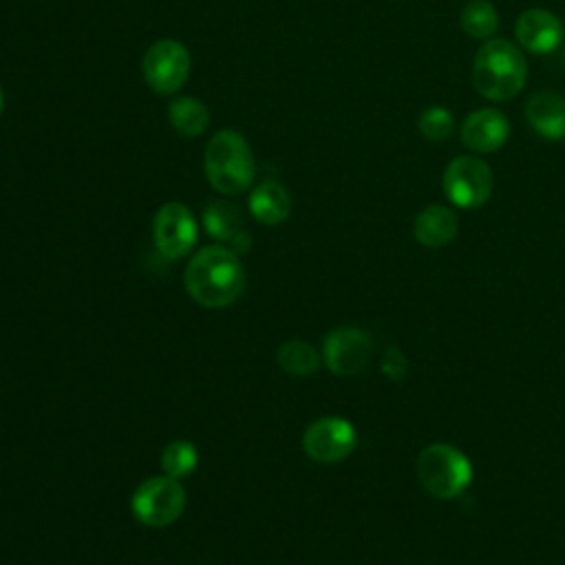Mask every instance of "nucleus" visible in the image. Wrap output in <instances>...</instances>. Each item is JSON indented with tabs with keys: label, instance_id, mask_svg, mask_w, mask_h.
<instances>
[{
	"label": "nucleus",
	"instance_id": "1",
	"mask_svg": "<svg viewBox=\"0 0 565 565\" xmlns=\"http://www.w3.org/2000/svg\"><path fill=\"white\" fill-rule=\"evenodd\" d=\"M183 282L199 305L218 309L232 305L243 294L245 269L234 249L207 245L190 258Z\"/></svg>",
	"mask_w": 565,
	"mask_h": 565
},
{
	"label": "nucleus",
	"instance_id": "2",
	"mask_svg": "<svg viewBox=\"0 0 565 565\" xmlns=\"http://www.w3.org/2000/svg\"><path fill=\"white\" fill-rule=\"evenodd\" d=\"M527 79L523 53L508 40L490 38L475 55L472 86L492 102H505L521 93Z\"/></svg>",
	"mask_w": 565,
	"mask_h": 565
},
{
	"label": "nucleus",
	"instance_id": "3",
	"mask_svg": "<svg viewBox=\"0 0 565 565\" xmlns=\"http://www.w3.org/2000/svg\"><path fill=\"white\" fill-rule=\"evenodd\" d=\"M203 166L212 188L223 194H238L247 190L256 172L252 150L236 130H221L210 139Z\"/></svg>",
	"mask_w": 565,
	"mask_h": 565
},
{
	"label": "nucleus",
	"instance_id": "4",
	"mask_svg": "<svg viewBox=\"0 0 565 565\" xmlns=\"http://www.w3.org/2000/svg\"><path fill=\"white\" fill-rule=\"evenodd\" d=\"M417 479L437 499H452L472 479L468 457L450 444H430L417 457Z\"/></svg>",
	"mask_w": 565,
	"mask_h": 565
},
{
	"label": "nucleus",
	"instance_id": "5",
	"mask_svg": "<svg viewBox=\"0 0 565 565\" xmlns=\"http://www.w3.org/2000/svg\"><path fill=\"white\" fill-rule=\"evenodd\" d=\"M130 508L135 516L150 527H166L174 523L185 510V490L179 479L168 475L146 479L132 494Z\"/></svg>",
	"mask_w": 565,
	"mask_h": 565
},
{
	"label": "nucleus",
	"instance_id": "6",
	"mask_svg": "<svg viewBox=\"0 0 565 565\" xmlns=\"http://www.w3.org/2000/svg\"><path fill=\"white\" fill-rule=\"evenodd\" d=\"M444 194L448 201L461 210H472L483 205L494 188L492 170L486 161L477 157H455L441 179Z\"/></svg>",
	"mask_w": 565,
	"mask_h": 565
},
{
	"label": "nucleus",
	"instance_id": "7",
	"mask_svg": "<svg viewBox=\"0 0 565 565\" xmlns=\"http://www.w3.org/2000/svg\"><path fill=\"white\" fill-rule=\"evenodd\" d=\"M190 73V53L177 40H159L143 55V79L161 95L177 93Z\"/></svg>",
	"mask_w": 565,
	"mask_h": 565
},
{
	"label": "nucleus",
	"instance_id": "8",
	"mask_svg": "<svg viewBox=\"0 0 565 565\" xmlns=\"http://www.w3.org/2000/svg\"><path fill=\"white\" fill-rule=\"evenodd\" d=\"M355 441L358 437L351 422L342 417H322L305 430L302 450L313 461L335 463L353 452Z\"/></svg>",
	"mask_w": 565,
	"mask_h": 565
},
{
	"label": "nucleus",
	"instance_id": "9",
	"mask_svg": "<svg viewBox=\"0 0 565 565\" xmlns=\"http://www.w3.org/2000/svg\"><path fill=\"white\" fill-rule=\"evenodd\" d=\"M152 236L159 254L170 260H177L194 247L196 221L183 203H166L154 214Z\"/></svg>",
	"mask_w": 565,
	"mask_h": 565
},
{
	"label": "nucleus",
	"instance_id": "10",
	"mask_svg": "<svg viewBox=\"0 0 565 565\" xmlns=\"http://www.w3.org/2000/svg\"><path fill=\"white\" fill-rule=\"evenodd\" d=\"M371 335L358 327H338L324 338V364L335 375L360 373L371 358Z\"/></svg>",
	"mask_w": 565,
	"mask_h": 565
},
{
	"label": "nucleus",
	"instance_id": "11",
	"mask_svg": "<svg viewBox=\"0 0 565 565\" xmlns=\"http://www.w3.org/2000/svg\"><path fill=\"white\" fill-rule=\"evenodd\" d=\"M519 44L534 55H547L563 44L565 29L556 13L547 9H527L519 15L514 26Z\"/></svg>",
	"mask_w": 565,
	"mask_h": 565
},
{
	"label": "nucleus",
	"instance_id": "12",
	"mask_svg": "<svg viewBox=\"0 0 565 565\" xmlns=\"http://www.w3.org/2000/svg\"><path fill=\"white\" fill-rule=\"evenodd\" d=\"M510 137V121L501 110L481 108L470 113L461 124V141L475 152H494Z\"/></svg>",
	"mask_w": 565,
	"mask_h": 565
},
{
	"label": "nucleus",
	"instance_id": "13",
	"mask_svg": "<svg viewBox=\"0 0 565 565\" xmlns=\"http://www.w3.org/2000/svg\"><path fill=\"white\" fill-rule=\"evenodd\" d=\"M203 225L212 238L230 243L236 254L249 249V234L245 232L243 214L236 205L227 201H212L203 212Z\"/></svg>",
	"mask_w": 565,
	"mask_h": 565
},
{
	"label": "nucleus",
	"instance_id": "14",
	"mask_svg": "<svg viewBox=\"0 0 565 565\" xmlns=\"http://www.w3.org/2000/svg\"><path fill=\"white\" fill-rule=\"evenodd\" d=\"M525 119L536 135L550 141L565 137V99L556 93H534L525 104Z\"/></svg>",
	"mask_w": 565,
	"mask_h": 565
},
{
	"label": "nucleus",
	"instance_id": "15",
	"mask_svg": "<svg viewBox=\"0 0 565 565\" xmlns=\"http://www.w3.org/2000/svg\"><path fill=\"white\" fill-rule=\"evenodd\" d=\"M459 232L457 214L446 205H428L415 216L413 234L417 243L426 247H444L448 245Z\"/></svg>",
	"mask_w": 565,
	"mask_h": 565
},
{
	"label": "nucleus",
	"instance_id": "16",
	"mask_svg": "<svg viewBox=\"0 0 565 565\" xmlns=\"http://www.w3.org/2000/svg\"><path fill=\"white\" fill-rule=\"evenodd\" d=\"M249 212L263 225H278L291 212V196L278 181H263L249 194Z\"/></svg>",
	"mask_w": 565,
	"mask_h": 565
},
{
	"label": "nucleus",
	"instance_id": "17",
	"mask_svg": "<svg viewBox=\"0 0 565 565\" xmlns=\"http://www.w3.org/2000/svg\"><path fill=\"white\" fill-rule=\"evenodd\" d=\"M168 117L172 128L183 137H196L201 135L210 124L207 108L194 99V97H179L170 104Z\"/></svg>",
	"mask_w": 565,
	"mask_h": 565
},
{
	"label": "nucleus",
	"instance_id": "18",
	"mask_svg": "<svg viewBox=\"0 0 565 565\" xmlns=\"http://www.w3.org/2000/svg\"><path fill=\"white\" fill-rule=\"evenodd\" d=\"M276 360H278V364L282 366L285 373L298 375V377L311 375L320 366L318 351L309 342H302V340L282 342L276 351Z\"/></svg>",
	"mask_w": 565,
	"mask_h": 565
},
{
	"label": "nucleus",
	"instance_id": "19",
	"mask_svg": "<svg viewBox=\"0 0 565 565\" xmlns=\"http://www.w3.org/2000/svg\"><path fill=\"white\" fill-rule=\"evenodd\" d=\"M461 29L475 40H490L499 26V13L488 0H468L459 15Z\"/></svg>",
	"mask_w": 565,
	"mask_h": 565
},
{
	"label": "nucleus",
	"instance_id": "20",
	"mask_svg": "<svg viewBox=\"0 0 565 565\" xmlns=\"http://www.w3.org/2000/svg\"><path fill=\"white\" fill-rule=\"evenodd\" d=\"M196 463H199L196 446L192 441H185V439L170 441L161 452V468L172 479L190 477L194 472Z\"/></svg>",
	"mask_w": 565,
	"mask_h": 565
},
{
	"label": "nucleus",
	"instance_id": "21",
	"mask_svg": "<svg viewBox=\"0 0 565 565\" xmlns=\"http://www.w3.org/2000/svg\"><path fill=\"white\" fill-rule=\"evenodd\" d=\"M417 128L430 141H446L455 132V117L446 106H428L422 110Z\"/></svg>",
	"mask_w": 565,
	"mask_h": 565
},
{
	"label": "nucleus",
	"instance_id": "22",
	"mask_svg": "<svg viewBox=\"0 0 565 565\" xmlns=\"http://www.w3.org/2000/svg\"><path fill=\"white\" fill-rule=\"evenodd\" d=\"M2 106H4V95H2V88H0V113H2Z\"/></svg>",
	"mask_w": 565,
	"mask_h": 565
},
{
	"label": "nucleus",
	"instance_id": "23",
	"mask_svg": "<svg viewBox=\"0 0 565 565\" xmlns=\"http://www.w3.org/2000/svg\"><path fill=\"white\" fill-rule=\"evenodd\" d=\"M563 62H565V53H563Z\"/></svg>",
	"mask_w": 565,
	"mask_h": 565
}]
</instances>
